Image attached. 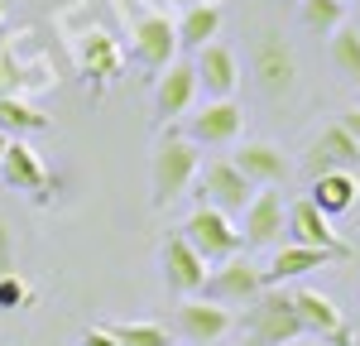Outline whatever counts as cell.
Returning a JSON list of instances; mask_svg holds the SVG:
<instances>
[{
    "instance_id": "cell-32",
    "label": "cell",
    "mask_w": 360,
    "mask_h": 346,
    "mask_svg": "<svg viewBox=\"0 0 360 346\" xmlns=\"http://www.w3.org/2000/svg\"><path fill=\"white\" fill-rule=\"evenodd\" d=\"M288 346H322V342H312V337H298V342H288Z\"/></svg>"
},
{
    "instance_id": "cell-10",
    "label": "cell",
    "mask_w": 360,
    "mask_h": 346,
    "mask_svg": "<svg viewBox=\"0 0 360 346\" xmlns=\"http://www.w3.org/2000/svg\"><path fill=\"white\" fill-rule=\"evenodd\" d=\"M0 178H5L15 193H29L34 202H49V188H53V178H49V169H44L39 149H29L25 140H10V144H5Z\"/></svg>"
},
{
    "instance_id": "cell-6",
    "label": "cell",
    "mask_w": 360,
    "mask_h": 346,
    "mask_svg": "<svg viewBox=\"0 0 360 346\" xmlns=\"http://www.w3.org/2000/svg\"><path fill=\"white\" fill-rule=\"evenodd\" d=\"M72 58H77V72L86 77L91 96H101L120 77V68H125V53H120V44H115L106 29H82L72 39Z\"/></svg>"
},
{
    "instance_id": "cell-35",
    "label": "cell",
    "mask_w": 360,
    "mask_h": 346,
    "mask_svg": "<svg viewBox=\"0 0 360 346\" xmlns=\"http://www.w3.org/2000/svg\"><path fill=\"white\" fill-rule=\"evenodd\" d=\"M5 144H10V140H5V135H0V159H5Z\"/></svg>"
},
{
    "instance_id": "cell-18",
    "label": "cell",
    "mask_w": 360,
    "mask_h": 346,
    "mask_svg": "<svg viewBox=\"0 0 360 346\" xmlns=\"http://www.w3.org/2000/svg\"><path fill=\"white\" fill-rule=\"evenodd\" d=\"M283 222H288L283 193L264 188V193H255L250 207H245V231H240V241H245V245H274L278 236H283Z\"/></svg>"
},
{
    "instance_id": "cell-4",
    "label": "cell",
    "mask_w": 360,
    "mask_h": 346,
    "mask_svg": "<svg viewBox=\"0 0 360 346\" xmlns=\"http://www.w3.org/2000/svg\"><path fill=\"white\" fill-rule=\"evenodd\" d=\"M197 188V202L202 207H212V212H221V217H245L250 198H255V188L245 183V173L236 169L231 159H212V164H202L193 178Z\"/></svg>"
},
{
    "instance_id": "cell-30",
    "label": "cell",
    "mask_w": 360,
    "mask_h": 346,
    "mask_svg": "<svg viewBox=\"0 0 360 346\" xmlns=\"http://www.w3.org/2000/svg\"><path fill=\"white\" fill-rule=\"evenodd\" d=\"M336 125H341V130H346V135L360 144V106H346V111L336 115Z\"/></svg>"
},
{
    "instance_id": "cell-2",
    "label": "cell",
    "mask_w": 360,
    "mask_h": 346,
    "mask_svg": "<svg viewBox=\"0 0 360 346\" xmlns=\"http://www.w3.org/2000/svg\"><path fill=\"white\" fill-rule=\"evenodd\" d=\"M197 169H202V154H197V144L188 135H178V130H164L159 144H154V159H149V202L154 207H168V202H178L188 188H193Z\"/></svg>"
},
{
    "instance_id": "cell-13",
    "label": "cell",
    "mask_w": 360,
    "mask_h": 346,
    "mask_svg": "<svg viewBox=\"0 0 360 346\" xmlns=\"http://www.w3.org/2000/svg\"><path fill=\"white\" fill-rule=\"evenodd\" d=\"M159 264H164V284L178 293V298H197L202 293V284H207V264L197 260V250L173 231L164 241V255H159Z\"/></svg>"
},
{
    "instance_id": "cell-15",
    "label": "cell",
    "mask_w": 360,
    "mask_h": 346,
    "mask_svg": "<svg viewBox=\"0 0 360 346\" xmlns=\"http://www.w3.org/2000/svg\"><path fill=\"white\" fill-rule=\"evenodd\" d=\"M231 322H236L231 308H217V303H207V298H183V303H178V332L193 346L221 342L226 332H231Z\"/></svg>"
},
{
    "instance_id": "cell-17",
    "label": "cell",
    "mask_w": 360,
    "mask_h": 346,
    "mask_svg": "<svg viewBox=\"0 0 360 346\" xmlns=\"http://www.w3.org/2000/svg\"><path fill=\"white\" fill-rule=\"evenodd\" d=\"M245 125V111L236 101H207L197 115H188V140L202 149V144H231Z\"/></svg>"
},
{
    "instance_id": "cell-24",
    "label": "cell",
    "mask_w": 360,
    "mask_h": 346,
    "mask_svg": "<svg viewBox=\"0 0 360 346\" xmlns=\"http://www.w3.org/2000/svg\"><path fill=\"white\" fill-rule=\"evenodd\" d=\"M53 120L44 111H34L29 101L20 96H0V135L5 140H25V135H39V130H49Z\"/></svg>"
},
{
    "instance_id": "cell-16",
    "label": "cell",
    "mask_w": 360,
    "mask_h": 346,
    "mask_svg": "<svg viewBox=\"0 0 360 346\" xmlns=\"http://www.w3.org/2000/svg\"><path fill=\"white\" fill-rule=\"evenodd\" d=\"M193 96H197V68L183 63V58H173L159 72V82H154V111L164 120H178V115H188Z\"/></svg>"
},
{
    "instance_id": "cell-25",
    "label": "cell",
    "mask_w": 360,
    "mask_h": 346,
    "mask_svg": "<svg viewBox=\"0 0 360 346\" xmlns=\"http://www.w3.org/2000/svg\"><path fill=\"white\" fill-rule=\"evenodd\" d=\"M332 68L341 82L360 86V29L356 25H341L332 34Z\"/></svg>"
},
{
    "instance_id": "cell-27",
    "label": "cell",
    "mask_w": 360,
    "mask_h": 346,
    "mask_svg": "<svg viewBox=\"0 0 360 346\" xmlns=\"http://www.w3.org/2000/svg\"><path fill=\"white\" fill-rule=\"evenodd\" d=\"M298 5H303V25L317 34H336L346 25V5H336V0H298Z\"/></svg>"
},
{
    "instance_id": "cell-21",
    "label": "cell",
    "mask_w": 360,
    "mask_h": 346,
    "mask_svg": "<svg viewBox=\"0 0 360 346\" xmlns=\"http://www.w3.org/2000/svg\"><path fill=\"white\" fill-rule=\"evenodd\" d=\"M217 29H221V5L217 0H197L193 10H183V20L173 25V34H178V49L202 53L207 44H217Z\"/></svg>"
},
{
    "instance_id": "cell-23",
    "label": "cell",
    "mask_w": 360,
    "mask_h": 346,
    "mask_svg": "<svg viewBox=\"0 0 360 346\" xmlns=\"http://www.w3.org/2000/svg\"><path fill=\"white\" fill-rule=\"evenodd\" d=\"M356 193L360 183L351 173H322V178H312V207L322 212V217H341V212H351L356 207Z\"/></svg>"
},
{
    "instance_id": "cell-36",
    "label": "cell",
    "mask_w": 360,
    "mask_h": 346,
    "mask_svg": "<svg viewBox=\"0 0 360 346\" xmlns=\"http://www.w3.org/2000/svg\"><path fill=\"white\" fill-rule=\"evenodd\" d=\"M336 5H346V0H336Z\"/></svg>"
},
{
    "instance_id": "cell-34",
    "label": "cell",
    "mask_w": 360,
    "mask_h": 346,
    "mask_svg": "<svg viewBox=\"0 0 360 346\" xmlns=\"http://www.w3.org/2000/svg\"><path fill=\"white\" fill-rule=\"evenodd\" d=\"M5 10H10V0H0V20H5Z\"/></svg>"
},
{
    "instance_id": "cell-29",
    "label": "cell",
    "mask_w": 360,
    "mask_h": 346,
    "mask_svg": "<svg viewBox=\"0 0 360 346\" xmlns=\"http://www.w3.org/2000/svg\"><path fill=\"white\" fill-rule=\"evenodd\" d=\"M5 274H15V231H10L5 212H0V279Z\"/></svg>"
},
{
    "instance_id": "cell-7",
    "label": "cell",
    "mask_w": 360,
    "mask_h": 346,
    "mask_svg": "<svg viewBox=\"0 0 360 346\" xmlns=\"http://www.w3.org/2000/svg\"><path fill=\"white\" fill-rule=\"evenodd\" d=\"M207 303H217V308H231V303H255L259 293H264V274H259V264H250L245 255H231L221 264H212L207 269Z\"/></svg>"
},
{
    "instance_id": "cell-11",
    "label": "cell",
    "mask_w": 360,
    "mask_h": 346,
    "mask_svg": "<svg viewBox=\"0 0 360 346\" xmlns=\"http://www.w3.org/2000/svg\"><path fill=\"white\" fill-rule=\"evenodd\" d=\"M303 164H307L312 178H322V173H351V178H356L360 173V144L351 140L341 125H327V130L312 140Z\"/></svg>"
},
{
    "instance_id": "cell-9",
    "label": "cell",
    "mask_w": 360,
    "mask_h": 346,
    "mask_svg": "<svg viewBox=\"0 0 360 346\" xmlns=\"http://www.w3.org/2000/svg\"><path fill=\"white\" fill-rule=\"evenodd\" d=\"M283 231L293 236V245H303V250H327V255H336V260H351L356 250L336 236V226H332V217H322L312 202H293L288 207V222H283Z\"/></svg>"
},
{
    "instance_id": "cell-20",
    "label": "cell",
    "mask_w": 360,
    "mask_h": 346,
    "mask_svg": "<svg viewBox=\"0 0 360 346\" xmlns=\"http://www.w3.org/2000/svg\"><path fill=\"white\" fill-rule=\"evenodd\" d=\"M293 313H298L303 337H312V342H327L332 332L346 327V322H341V308H336L327 293H317V288H298V293H293Z\"/></svg>"
},
{
    "instance_id": "cell-22",
    "label": "cell",
    "mask_w": 360,
    "mask_h": 346,
    "mask_svg": "<svg viewBox=\"0 0 360 346\" xmlns=\"http://www.w3.org/2000/svg\"><path fill=\"white\" fill-rule=\"evenodd\" d=\"M336 255L327 250H303V245H283L259 274H264V288H283V279H298V274H312V269H322V264H332Z\"/></svg>"
},
{
    "instance_id": "cell-5",
    "label": "cell",
    "mask_w": 360,
    "mask_h": 346,
    "mask_svg": "<svg viewBox=\"0 0 360 346\" xmlns=\"http://www.w3.org/2000/svg\"><path fill=\"white\" fill-rule=\"evenodd\" d=\"M188 245L197 250V260L212 269V264H221V260H231V255H240V231L231 226V217H221V212H212V207H197L193 217L183 222V231H178Z\"/></svg>"
},
{
    "instance_id": "cell-19",
    "label": "cell",
    "mask_w": 360,
    "mask_h": 346,
    "mask_svg": "<svg viewBox=\"0 0 360 346\" xmlns=\"http://www.w3.org/2000/svg\"><path fill=\"white\" fill-rule=\"evenodd\" d=\"M49 68L44 63H34L29 68L25 58L15 53V34H5L0 39V96H20L25 101V91H39V86H49Z\"/></svg>"
},
{
    "instance_id": "cell-26",
    "label": "cell",
    "mask_w": 360,
    "mask_h": 346,
    "mask_svg": "<svg viewBox=\"0 0 360 346\" xmlns=\"http://www.w3.org/2000/svg\"><path fill=\"white\" fill-rule=\"evenodd\" d=\"M106 332L115 337V346H168V327L159 322H111Z\"/></svg>"
},
{
    "instance_id": "cell-1",
    "label": "cell",
    "mask_w": 360,
    "mask_h": 346,
    "mask_svg": "<svg viewBox=\"0 0 360 346\" xmlns=\"http://www.w3.org/2000/svg\"><path fill=\"white\" fill-rule=\"evenodd\" d=\"M115 15L130 29V58H135L144 72H164L168 63L178 58V34H173V20L154 0H111Z\"/></svg>"
},
{
    "instance_id": "cell-14",
    "label": "cell",
    "mask_w": 360,
    "mask_h": 346,
    "mask_svg": "<svg viewBox=\"0 0 360 346\" xmlns=\"http://www.w3.org/2000/svg\"><path fill=\"white\" fill-rule=\"evenodd\" d=\"M193 68H197V91H207L212 101H231V91L240 86V58L226 44H207Z\"/></svg>"
},
{
    "instance_id": "cell-12",
    "label": "cell",
    "mask_w": 360,
    "mask_h": 346,
    "mask_svg": "<svg viewBox=\"0 0 360 346\" xmlns=\"http://www.w3.org/2000/svg\"><path fill=\"white\" fill-rule=\"evenodd\" d=\"M231 164L245 173L250 188H283V183H288V159H283V149L269 144V140H245L231 154Z\"/></svg>"
},
{
    "instance_id": "cell-31",
    "label": "cell",
    "mask_w": 360,
    "mask_h": 346,
    "mask_svg": "<svg viewBox=\"0 0 360 346\" xmlns=\"http://www.w3.org/2000/svg\"><path fill=\"white\" fill-rule=\"evenodd\" d=\"M77 346H115V337L106 332V327H86V332H82V342H77Z\"/></svg>"
},
{
    "instance_id": "cell-33",
    "label": "cell",
    "mask_w": 360,
    "mask_h": 346,
    "mask_svg": "<svg viewBox=\"0 0 360 346\" xmlns=\"http://www.w3.org/2000/svg\"><path fill=\"white\" fill-rule=\"evenodd\" d=\"M173 5H183V10H193V5H197V0H173Z\"/></svg>"
},
{
    "instance_id": "cell-8",
    "label": "cell",
    "mask_w": 360,
    "mask_h": 346,
    "mask_svg": "<svg viewBox=\"0 0 360 346\" xmlns=\"http://www.w3.org/2000/svg\"><path fill=\"white\" fill-rule=\"evenodd\" d=\"M255 77L264 86V96H288L293 82H298V63H293V49L283 44L278 29H264L259 44H255Z\"/></svg>"
},
{
    "instance_id": "cell-28",
    "label": "cell",
    "mask_w": 360,
    "mask_h": 346,
    "mask_svg": "<svg viewBox=\"0 0 360 346\" xmlns=\"http://www.w3.org/2000/svg\"><path fill=\"white\" fill-rule=\"evenodd\" d=\"M25 303H34V288H29V279L15 269V274L0 279V313H15V308H25Z\"/></svg>"
},
{
    "instance_id": "cell-3",
    "label": "cell",
    "mask_w": 360,
    "mask_h": 346,
    "mask_svg": "<svg viewBox=\"0 0 360 346\" xmlns=\"http://www.w3.org/2000/svg\"><path fill=\"white\" fill-rule=\"evenodd\" d=\"M245 332L250 346H288L303 337L298 313H293V293L283 288H264L255 303H245Z\"/></svg>"
}]
</instances>
